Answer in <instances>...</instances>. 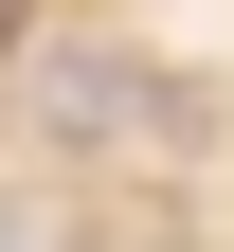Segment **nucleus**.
I'll use <instances>...</instances> for the list:
<instances>
[{"mask_svg": "<svg viewBox=\"0 0 234 252\" xmlns=\"http://www.w3.org/2000/svg\"><path fill=\"white\" fill-rule=\"evenodd\" d=\"M0 54H18V0H0Z\"/></svg>", "mask_w": 234, "mask_h": 252, "instance_id": "obj_1", "label": "nucleus"}]
</instances>
